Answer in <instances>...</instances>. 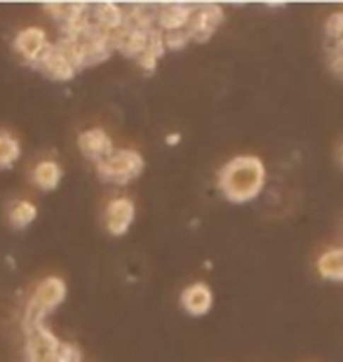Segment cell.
Segmentation results:
<instances>
[{
  "mask_svg": "<svg viewBox=\"0 0 343 362\" xmlns=\"http://www.w3.org/2000/svg\"><path fill=\"white\" fill-rule=\"evenodd\" d=\"M78 148H80V153L87 158V160H92L94 165H99V163H104L106 158L113 153L115 144H113L111 136H108L106 129L90 127V129H85V132H80Z\"/></svg>",
  "mask_w": 343,
  "mask_h": 362,
  "instance_id": "obj_8",
  "label": "cell"
},
{
  "mask_svg": "<svg viewBox=\"0 0 343 362\" xmlns=\"http://www.w3.org/2000/svg\"><path fill=\"white\" fill-rule=\"evenodd\" d=\"M330 59H332V69L339 76H343V54H330Z\"/></svg>",
  "mask_w": 343,
  "mask_h": 362,
  "instance_id": "obj_20",
  "label": "cell"
},
{
  "mask_svg": "<svg viewBox=\"0 0 343 362\" xmlns=\"http://www.w3.org/2000/svg\"><path fill=\"white\" fill-rule=\"evenodd\" d=\"M134 200L127 198V195H115V198L108 200V205L104 209V226L108 230V235L113 238H122L132 228L134 223Z\"/></svg>",
  "mask_w": 343,
  "mask_h": 362,
  "instance_id": "obj_5",
  "label": "cell"
},
{
  "mask_svg": "<svg viewBox=\"0 0 343 362\" xmlns=\"http://www.w3.org/2000/svg\"><path fill=\"white\" fill-rule=\"evenodd\" d=\"M327 38H330V42L334 40H341L343 38V12H337L332 14L330 19H327Z\"/></svg>",
  "mask_w": 343,
  "mask_h": 362,
  "instance_id": "obj_18",
  "label": "cell"
},
{
  "mask_svg": "<svg viewBox=\"0 0 343 362\" xmlns=\"http://www.w3.org/2000/svg\"><path fill=\"white\" fill-rule=\"evenodd\" d=\"M31 181L40 191H54L62 184V168L54 160H40L31 172Z\"/></svg>",
  "mask_w": 343,
  "mask_h": 362,
  "instance_id": "obj_13",
  "label": "cell"
},
{
  "mask_svg": "<svg viewBox=\"0 0 343 362\" xmlns=\"http://www.w3.org/2000/svg\"><path fill=\"white\" fill-rule=\"evenodd\" d=\"M35 69H40L42 74H45L47 78H52V81H73V76L78 74V69L73 66V64L69 62V57L64 54L54 42L45 49V54L38 59Z\"/></svg>",
  "mask_w": 343,
  "mask_h": 362,
  "instance_id": "obj_9",
  "label": "cell"
},
{
  "mask_svg": "<svg viewBox=\"0 0 343 362\" xmlns=\"http://www.w3.org/2000/svg\"><path fill=\"white\" fill-rule=\"evenodd\" d=\"M62 341L45 322L26 332V362H59Z\"/></svg>",
  "mask_w": 343,
  "mask_h": 362,
  "instance_id": "obj_4",
  "label": "cell"
},
{
  "mask_svg": "<svg viewBox=\"0 0 343 362\" xmlns=\"http://www.w3.org/2000/svg\"><path fill=\"white\" fill-rule=\"evenodd\" d=\"M19 156H21V144L17 136H12L10 132H0V170L14 168Z\"/></svg>",
  "mask_w": 343,
  "mask_h": 362,
  "instance_id": "obj_16",
  "label": "cell"
},
{
  "mask_svg": "<svg viewBox=\"0 0 343 362\" xmlns=\"http://www.w3.org/2000/svg\"><path fill=\"white\" fill-rule=\"evenodd\" d=\"M97 172L104 181L125 186L144 172V158L134 148H115L104 163L97 165Z\"/></svg>",
  "mask_w": 343,
  "mask_h": 362,
  "instance_id": "obj_3",
  "label": "cell"
},
{
  "mask_svg": "<svg viewBox=\"0 0 343 362\" xmlns=\"http://www.w3.org/2000/svg\"><path fill=\"white\" fill-rule=\"evenodd\" d=\"M90 19L101 33L108 35L125 24V7L115 3H97L90 7Z\"/></svg>",
  "mask_w": 343,
  "mask_h": 362,
  "instance_id": "obj_11",
  "label": "cell"
},
{
  "mask_svg": "<svg viewBox=\"0 0 343 362\" xmlns=\"http://www.w3.org/2000/svg\"><path fill=\"white\" fill-rule=\"evenodd\" d=\"M216 186L226 200L252 202L266 186V165L259 156H236L219 170Z\"/></svg>",
  "mask_w": 343,
  "mask_h": 362,
  "instance_id": "obj_1",
  "label": "cell"
},
{
  "mask_svg": "<svg viewBox=\"0 0 343 362\" xmlns=\"http://www.w3.org/2000/svg\"><path fill=\"white\" fill-rule=\"evenodd\" d=\"M66 299V282L57 275H50V278L40 280L38 287L33 289L31 299L26 303L24 310V332L38 327V325L45 322V317L52 313V310L59 306V303Z\"/></svg>",
  "mask_w": 343,
  "mask_h": 362,
  "instance_id": "obj_2",
  "label": "cell"
},
{
  "mask_svg": "<svg viewBox=\"0 0 343 362\" xmlns=\"http://www.w3.org/2000/svg\"><path fill=\"white\" fill-rule=\"evenodd\" d=\"M341 165H343V148H341Z\"/></svg>",
  "mask_w": 343,
  "mask_h": 362,
  "instance_id": "obj_22",
  "label": "cell"
},
{
  "mask_svg": "<svg viewBox=\"0 0 343 362\" xmlns=\"http://www.w3.org/2000/svg\"><path fill=\"white\" fill-rule=\"evenodd\" d=\"M38 216V207L33 205L31 200H14L10 207H7V221H10L12 228H28Z\"/></svg>",
  "mask_w": 343,
  "mask_h": 362,
  "instance_id": "obj_15",
  "label": "cell"
},
{
  "mask_svg": "<svg viewBox=\"0 0 343 362\" xmlns=\"http://www.w3.org/2000/svg\"><path fill=\"white\" fill-rule=\"evenodd\" d=\"M52 45V42L47 40V33L45 28L40 26H26L21 28L17 33V38H14V49H17V54L21 57L24 62L28 64H38V59L42 54H45V49Z\"/></svg>",
  "mask_w": 343,
  "mask_h": 362,
  "instance_id": "obj_7",
  "label": "cell"
},
{
  "mask_svg": "<svg viewBox=\"0 0 343 362\" xmlns=\"http://www.w3.org/2000/svg\"><path fill=\"white\" fill-rule=\"evenodd\" d=\"M211 303H214V296H211V289L205 282H195V285H188L184 292H181V306L188 315L200 317L207 315Z\"/></svg>",
  "mask_w": 343,
  "mask_h": 362,
  "instance_id": "obj_12",
  "label": "cell"
},
{
  "mask_svg": "<svg viewBox=\"0 0 343 362\" xmlns=\"http://www.w3.org/2000/svg\"><path fill=\"white\" fill-rule=\"evenodd\" d=\"M318 273L325 280L343 282V247H332L318 257Z\"/></svg>",
  "mask_w": 343,
  "mask_h": 362,
  "instance_id": "obj_14",
  "label": "cell"
},
{
  "mask_svg": "<svg viewBox=\"0 0 343 362\" xmlns=\"http://www.w3.org/2000/svg\"><path fill=\"white\" fill-rule=\"evenodd\" d=\"M158 59H160V57H158V54H153V52H151V49H149V47H146V49H144V52H141V54H139V57H136V59H134V62H136V64H139V66H141L144 71H153V69H156V66H158Z\"/></svg>",
  "mask_w": 343,
  "mask_h": 362,
  "instance_id": "obj_19",
  "label": "cell"
},
{
  "mask_svg": "<svg viewBox=\"0 0 343 362\" xmlns=\"http://www.w3.org/2000/svg\"><path fill=\"white\" fill-rule=\"evenodd\" d=\"M165 38V47L167 49H184L188 42H191V35H188V28L184 31H172V33H163Z\"/></svg>",
  "mask_w": 343,
  "mask_h": 362,
  "instance_id": "obj_17",
  "label": "cell"
},
{
  "mask_svg": "<svg viewBox=\"0 0 343 362\" xmlns=\"http://www.w3.org/2000/svg\"><path fill=\"white\" fill-rule=\"evenodd\" d=\"M191 14H193V7H191V5H184V3L160 5V7H158L156 28H158V31H163V33L184 31V28H188Z\"/></svg>",
  "mask_w": 343,
  "mask_h": 362,
  "instance_id": "obj_10",
  "label": "cell"
},
{
  "mask_svg": "<svg viewBox=\"0 0 343 362\" xmlns=\"http://www.w3.org/2000/svg\"><path fill=\"white\" fill-rule=\"evenodd\" d=\"M179 141V134H170L167 136V144H177Z\"/></svg>",
  "mask_w": 343,
  "mask_h": 362,
  "instance_id": "obj_21",
  "label": "cell"
},
{
  "mask_svg": "<svg viewBox=\"0 0 343 362\" xmlns=\"http://www.w3.org/2000/svg\"><path fill=\"white\" fill-rule=\"evenodd\" d=\"M221 24H223V7L198 5L193 7L191 21H188V35H191L193 42H207Z\"/></svg>",
  "mask_w": 343,
  "mask_h": 362,
  "instance_id": "obj_6",
  "label": "cell"
}]
</instances>
